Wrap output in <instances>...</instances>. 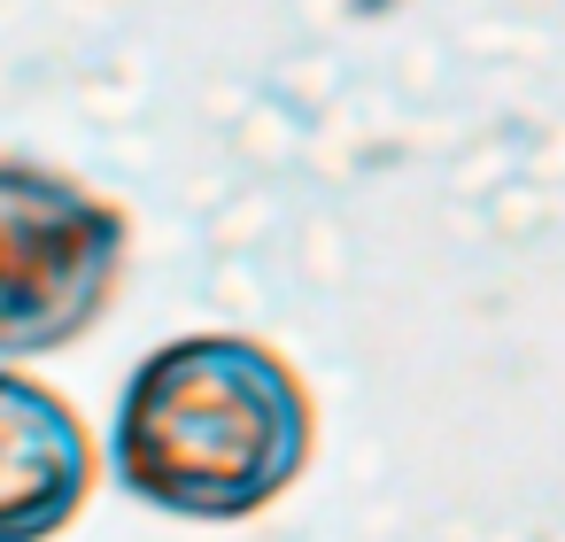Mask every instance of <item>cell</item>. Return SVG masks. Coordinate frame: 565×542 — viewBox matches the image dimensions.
<instances>
[{
    "mask_svg": "<svg viewBox=\"0 0 565 542\" xmlns=\"http://www.w3.org/2000/svg\"><path fill=\"white\" fill-rule=\"evenodd\" d=\"M310 449L318 403L295 357L233 326H194L125 372L102 457L140 511L241 527L310 472Z\"/></svg>",
    "mask_w": 565,
    "mask_h": 542,
    "instance_id": "1",
    "label": "cell"
},
{
    "mask_svg": "<svg viewBox=\"0 0 565 542\" xmlns=\"http://www.w3.org/2000/svg\"><path fill=\"white\" fill-rule=\"evenodd\" d=\"M132 225L86 179L0 156V364L78 349L125 287Z\"/></svg>",
    "mask_w": 565,
    "mask_h": 542,
    "instance_id": "2",
    "label": "cell"
},
{
    "mask_svg": "<svg viewBox=\"0 0 565 542\" xmlns=\"http://www.w3.org/2000/svg\"><path fill=\"white\" fill-rule=\"evenodd\" d=\"M109 457L78 403L24 364H0V542H55L86 519Z\"/></svg>",
    "mask_w": 565,
    "mask_h": 542,
    "instance_id": "3",
    "label": "cell"
}]
</instances>
